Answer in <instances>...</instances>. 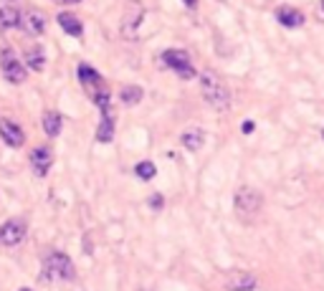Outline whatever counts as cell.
I'll return each instance as SVG.
<instances>
[{"mask_svg":"<svg viewBox=\"0 0 324 291\" xmlns=\"http://www.w3.org/2000/svg\"><path fill=\"white\" fill-rule=\"evenodd\" d=\"M182 3H185L188 8H198V0H182Z\"/></svg>","mask_w":324,"mask_h":291,"instance_id":"24","label":"cell"},{"mask_svg":"<svg viewBox=\"0 0 324 291\" xmlns=\"http://www.w3.org/2000/svg\"><path fill=\"white\" fill-rule=\"evenodd\" d=\"M0 66H3V74H6V78L10 81V84H23V81H26V66L10 51H3V56H0Z\"/></svg>","mask_w":324,"mask_h":291,"instance_id":"7","label":"cell"},{"mask_svg":"<svg viewBox=\"0 0 324 291\" xmlns=\"http://www.w3.org/2000/svg\"><path fill=\"white\" fill-rule=\"evenodd\" d=\"M322 10H324V0H322Z\"/></svg>","mask_w":324,"mask_h":291,"instance_id":"27","label":"cell"},{"mask_svg":"<svg viewBox=\"0 0 324 291\" xmlns=\"http://www.w3.org/2000/svg\"><path fill=\"white\" fill-rule=\"evenodd\" d=\"M51 164H54V154L48 147H36L30 152V168L36 172V178H46L48 170H51Z\"/></svg>","mask_w":324,"mask_h":291,"instance_id":"9","label":"cell"},{"mask_svg":"<svg viewBox=\"0 0 324 291\" xmlns=\"http://www.w3.org/2000/svg\"><path fill=\"white\" fill-rule=\"evenodd\" d=\"M134 172H137V178L140 180H152L154 175H157V168H154V164L152 162H137V168H134Z\"/></svg>","mask_w":324,"mask_h":291,"instance_id":"21","label":"cell"},{"mask_svg":"<svg viewBox=\"0 0 324 291\" xmlns=\"http://www.w3.org/2000/svg\"><path fill=\"white\" fill-rule=\"evenodd\" d=\"M61 127H64L61 114H56V112H48V114L44 116V132H46L48 137H56V134L61 132Z\"/></svg>","mask_w":324,"mask_h":291,"instance_id":"18","label":"cell"},{"mask_svg":"<svg viewBox=\"0 0 324 291\" xmlns=\"http://www.w3.org/2000/svg\"><path fill=\"white\" fill-rule=\"evenodd\" d=\"M276 20L284 28H299V26H304V13L296 10V8H292V6H281L276 10Z\"/></svg>","mask_w":324,"mask_h":291,"instance_id":"13","label":"cell"},{"mask_svg":"<svg viewBox=\"0 0 324 291\" xmlns=\"http://www.w3.org/2000/svg\"><path fill=\"white\" fill-rule=\"evenodd\" d=\"M20 26V13L13 6L0 8V28H18Z\"/></svg>","mask_w":324,"mask_h":291,"instance_id":"16","label":"cell"},{"mask_svg":"<svg viewBox=\"0 0 324 291\" xmlns=\"http://www.w3.org/2000/svg\"><path fill=\"white\" fill-rule=\"evenodd\" d=\"M18 291H33V288H18Z\"/></svg>","mask_w":324,"mask_h":291,"instance_id":"26","label":"cell"},{"mask_svg":"<svg viewBox=\"0 0 324 291\" xmlns=\"http://www.w3.org/2000/svg\"><path fill=\"white\" fill-rule=\"evenodd\" d=\"M142 18H144V8H142V3L132 0V3L127 6V10H124V16H122V36L130 38V40L137 38V28H140Z\"/></svg>","mask_w":324,"mask_h":291,"instance_id":"6","label":"cell"},{"mask_svg":"<svg viewBox=\"0 0 324 291\" xmlns=\"http://www.w3.org/2000/svg\"><path fill=\"white\" fill-rule=\"evenodd\" d=\"M76 74H78V84L84 86V92L89 94V99H92V102H94L99 94H104V92H106L102 74H99L96 68H92L89 64H81V66L76 68Z\"/></svg>","mask_w":324,"mask_h":291,"instance_id":"4","label":"cell"},{"mask_svg":"<svg viewBox=\"0 0 324 291\" xmlns=\"http://www.w3.org/2000/svg\"><path fill=\"white\" fill-rule=\"evenodd\" d=\"M56 3H81V0H56Z\"/></svg>","mask_w":324,"mask_h":291,"instance_id":"25","label":"cell"},{"mask_svg":"<svg viewBox=\"0 0 324 291\" xmlns=\"http://www.w3.org/2000/svg\"><path fill=\"white\" fill-rule=\"evenodd\" d=\"M258 286L256 276L254 274H243V271H236L226 278V288L228 291H254Z\"/></svg>","mask_w":324,"mask_h":291,"instance_id":"12","label":"cell"},{"mask_svg":"<svg viewBox=\"0 0 324 291\" xmlns=\"http://www.w3.org/2000/svg\"><path fill=\"white\" fill-rule=\"evenodd\" d=\"M20 28H23L28 36H40V33L46 30V18H44V13L36 10V8L26 10V13L20 16Z\"/></svg>","mask_w":324,"mask_h":291,"instance_id":"10","label":"cell"},{"mask_svg":"<svg viewBox=\"0 0 324 291\" xmlns=\"http://www.w3.org/2000/svg\"><path fill=\"white\" fill-rule=\"evenodd\" d=\"M202 140H206V134H202V132H198V130H190V132H185V134L180 137L182 147H188L190 152L200 150V147H202Z\"/></svg>","mask_w":324,"mask_h":291,"instance_id":"19","label":"cell"},{"mask_svg":"<svg viewBox=\"0 0 324 291\" xmlns=\"http://www.w3.org/2000/svg\"><path fill=\"white\" fill-rule=\"evenodd\" d=\"M322 137H324V132H322Z\"/></svg>","mask_w":324,"mask_h":291,"instance_id":"28","label":"cell"},{"mask_svg":"<svg viewBox=\"0 0 324 291\" xmlns=\"http://www.w3.org/2000/svg\"><path fill=\"white\" fill-rule=\"evenodd\" d=\"M261 205H264V195L256 190V188H248V185H243L238 188L236 198H233V208H236V213L240 218H254L258 210H261Z\"/></svg>","mask_w":324,"mask_h":291,"instance_id":"2","label":"cell"},{"mask_svg":"<svg viewBox=\"0 0 324 291\" xmlns=\"http://www.w3.org/2000/svg\"><path fill=\"white\" fill-rule=\"evenodd\" d=\"M142 96H144L142 86H134V84H130V86H122V89H119V99H122V104H127V106H132V104L142 102Z\"/></svg>","mask_w":324,"mask_h":291,"instance_id":"17","label":"cell"},{"mask_svg":"<svg viewBox=\"0 0 324 291\" xmlns=\"http://www.w3.org/2000/svg\"><path fill=\"white\" fill-rule=\"evenodd\" d=\"M0 137H3V142L8 147H23V142H26L23 130L18 124H13L10 119H0Z\"/></svg>","mask_w":324,"mask_h":291,"instance_id":"11","label":"cell"},{"mask_svg":"<svg viewBox=\"0 0 324 291\" xmlns=\"http://www.w3.org/2000/svg\"><path fill=\"white\" fill-rule=\"evenodd\" d=\"M162 64L165 66H170L180 78H192L195 76V68H192V64H190V56L185 54V51H180V48H168L165 54H162Z\"/></svg>","mask_w":324,"mask_h":291,"instance_id":"5","label":"cell"},{"mask_svg":"<svg viewBox=\"0 0 324 291\" xmlns=\"http://www.w3.org/2000/svg\"><path fill=\"white\" fill-rule=\"evenodd\" d=\"M200 92H202V99L218 112H226L230 106V92L216 71H202L200 74Z\"/></svg>","mask_w":324,"mask_h":291,"instance_id":"1","label":"cell"},{"mask_svg":"<svg viewBox=\"0 0 324 291\" xmlns=\"http://www.w3.org/2000/svg\"><path fill=\"white\" fill-rule=\"evenodd\" d=\"M26 61H28V66H30L33 71H44V66H46V58H44V54H40L38 48H30V51L26 54Z\"/></svg>","mask_w":324,"mask_h":291,"instance_id":"20","label":"cell"},{"mask_svg":"<svg viewBox=\"0 0 324 291\" xmlns=\"http://www.w3.org/2000/svg\"><path fill=\"white\" fill-rule=\"evenodd\" d=\"M254 127H256L254 122H243V124H240V130H243V134H251V132H254Z\"/></svg>","mask_w":324,"mask_h":291,"instance_id":"23","label":"cell"},{"mask_svg":"<svg viewBox=\"0 0 324 291\" xmlns=\"http://www.w3.org/2000/svg\"><path fill=\"white\" fill-rule=\"evenodd\" d=\"M165 205V198H162L160 192H154V195H150V208L152 210H160V208Z\"/></svg>","mask_w":324,"mask_h":291,"instance_id":"22","label":"cell"},{"mask_svg":"<svg viewBox=\"0 0 324 291\" xmlns=\"http://www.w3.org/2000/svg\"><path fill=\"white\" fill-rule=\"evenodd\" d=\"M48 276L54 278H64V281H74L76 278V268L71 264V258L66 254H51L46 258V268H44V278L48 281Z\"/></svg>","mask_w":324,"mask_h":291,"instance_id":"3","label":"cell"},{"mask_svg":"<svg viewBox=\"0 0 324 291\" xmlns=\"http://www.w3.org/2000/svg\"><path fill=\"white\" fill-rule=\"evenodd\" d=\"M56 20H58V26H61L71 38H81V33H84V26H81V20H78L74 13H58Z\"/></svg>","mask_w":324,"mask_h":291,"instance_id":"15","label":"cell"},{"mask_svg":"<svg viewBox=\"0 0 324 291\" xmlns=\"http://www.w3.org/2000/svg\"><path fill=\"white\" fill-rule=\"evenodd\" d=\"M112 137H114V114H112V109H102V122L96 127V142L106 144V142H112Z\"/></svg>","mask_w":324,"mask_h":291,"instance_id":"14","label":"cell"},{"mask_svg":"<svg viewBox=\"0 0 324 291\" xmlns=\"http://www.w3.org/2000/svg\"><path fill=\"white\" fill-rule=\"evenodd\" d=\"M26 238V223L20 218H10L0 226V243L3 246H18Z\"/></svg>","mask_w":324,"mask_h":291,"instance_id":"8","label":"cell"}]
</instances>
